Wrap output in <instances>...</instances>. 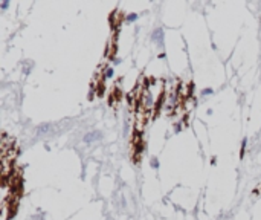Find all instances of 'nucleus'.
<instances>
[{
    "instance_id": "f257e3e1",
    "label": "nucleus",
    "mask_w": 261,
    "mask_h": 220,
    "mask_svg": "<svg viewBox=\"0 0 261 220\" xmlns=\"http://www.w3.org/2000/svg\"><path fill=\"white\" fill-rule=\"evenodd\" d=\"M115 52H116V34H115L113 37L109 40V43H107V51H105V57H107V58H113V57H115Z\"/></svg>"
},
{
    "instance_id": "f03ea898",
    "label": "nucleus",
    "mask_w": 261,
    "mask_h": 220,
    "mask_svg": "<svg viewBox=\"0 0 261 220\" xmlns=\"http://www.w3.org/2000/svg\"><path fill=\"white\" fill-rule=\"evenodd\" d=\"M109 20L112 21V25L116 28V26H119L124 21V12H121V11H115L113 14H112V17H109Z\"/></svg>"
},
{
    "instance_id": "7ed1b4c3",
    "label": "nucleus",
    "mask_w": 261,
    "mask_h": 220,
    "mask_svg": "<svg viewBox=\"0 0 261 220\" xmlns=\"http://www.w3.org/2000/svg\"><path fill=\"white\" fill-rule=\"evenodd\" d=\"M95 139H101V133H99V131H92V133L84 136V141H86V142H92V141H95Z\"/></svg>"
},
{
    "instance_id": "20e7f679",
    "label": "nucleus",
    "mask_w": 261,
    "mask_h": 220,
    "mask_svg": "<svg viewBox=\"0 0 261 220\" xmlns=\"http://www.w3.org/2000/svg\"><path fill=\"white\" fill-rule=\"evenodd\" d=\"M112 75H113V69L107 66V67H105V70H104V77H105V78H110Z\"/></svg>"
},
{
    "instance_id": "39448f33",
    "label": "nucleus",
    "mask_w": 261,
    "mask_h": 220,
    "mask_svg": "<svg viewBox=\"0 0 261 220\" xmlns=\"http://www.w3.org/2000/svg\"><path fill=\"white\" fill-rule=\"evenodd\" d=\"M244 148H246V138L243 139V142H241V151H240V157H243V153H244Z\"/></svg>"
},
{
    "instance_id": "423d86ee",
    "label": "nucleus",
    "mask_w": 261,
    "mask_h": 220,
    "mask_svg": "<svg viewBox=\"0 0 261 220\" xmlns=\"http://www.w3.org/2000/svg\"><path fill=\"white\" fill-rule=\"evenodd\" d=\"M260 193H261V183H260V187H258V188H256V187L254 188V191H252V194H254V196H258Z\"/></svg>"
},
{
    "instance_id": "0eeeda50",
    "label": "nucleus",
    "mask_w": 261,
    "mask_h": 220,
    "mask_svg": "<svg viewBox=\"0 0 261 220\" xmlns=\"http://www.w3.org/2000/svg\"><path fill=\"white\" fill-rule=\"evenodd\" d=\"M136 19H138V14H130V15L127 17V20H130V21L131 20H136Z\"/></svg>"
},
{
    "instance_id": "6e6552de",
    "label": "nucleus",
    "mask_w": 261,
    "mask_h": 220,
    "mask_svg": "<svg viewBox=\"0 0 261 220\" xmlns=\"http://www.w3.org/2000/svg\"><path fill=\"white\" fill-rule=\"evenodd\" d=\"M203 95H208V93H212V89H203V92H202Z\"/></svg>"
},
{
    "instance_id": "1a4fd4ad",
    "label": "nucleus",
    "mask_w": 261,
    "mask_h": 220,
    "mask_svg": "<svg viewBox=\"0 0 261 220\" xmlns=\"http://www.w3.org/2000/svg\"><path fill=\"white\" fill-rule=\"evenodd\" d=\"M151 167H154V168H157V167H159V164H157V161H156V159H153V161H151Z\"/></svg>"
},
{
    "instance_id": "9d476101",
    "label": "nucleus",
    "mask_w": 261,
    "mask_h": 220,
    "mask_svg": "<svg viewBox=\"0 0 261 220\" xmlns=\"http://www.w3.org/2000/svg\"><path fill=\"white\" fill-rule=\"evenodd\" d=\"M6 8H8V2H3L2 3V9H6Z\"/></svg>"
}]
</instances>
